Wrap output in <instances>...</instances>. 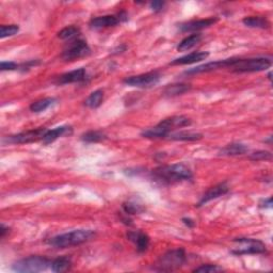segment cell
Segmentation results:
<instances>
[{"instance_id": "obj_1", "label": "cell", "mask_w": 273, "mask_h": 273, "mask_svg": "<svg viewBox=\"0 0 273 273\" xmlns=\"http://www.w3.org/2000/svg\"><path fill=\"white\" fill-rule=\"evenodd\" d=\"M193 173L191 169L183 163L161 166L152 171V179L161 185H172L182 181L191 180Z\"/></svg>"}, {"instance_id": "obj_2", "label": "cell", "mask_w": 273, "mask_h": 273, "mask_svg": "<svg viewBox=\"0 0 273 273\" xmlns=\"http://www.w3.org/2000/svg\"><path fill=\"white\" fill-rule=\"evenodd\" d=\"M96 237V233L92 229H77L70 233L61 234L48 239V243L56 249H67L84 244Z\"/></svg>"}, {"instance_id": "obj_3", "label": "cell", "mask_w": 273, "mask_h": 273, "mask_svg": "<svg viewBox=\"0 0 273 273\" xmlns=\"http://www.w3.org/2000/svg\"><path fill=\"white\" fill-rule=\"evenodd\" d=\"M186 261L187 255L185 250L182 248L170 250L160 256V258L154 266V269L156 271L163 272L173 271L177 268H181L182 266L186 263Z\"/></svg>"}, {"instance_id": "obj_4", "label": "cell", "mask_w": 273, "mask_h": 273, "mask_svg": "<svg viewBox=\"0 0 273 273\" xmlns=\"http://www.w3.org/2000/svg\"><path fill=\"white\" fill-rule=\"evenodd\" d=\"M51 262V259L45 256L33 255L15 262L12 265V269L19 273H36L50 268Z\"/></svg>"}, {"instance_id": "obj_5", "label": "cell", "mask_w": 273, "mask_h": 273, "mask_svg": "<svg viewBox=\"0 0 273 273\" xmlns=\"http://www.w3.org/2000/svg\"><path fill=\"white\" fill-rule=\"evenodd\" d=\"M271 66V59L266 57L240 59L237 58L231 71L235 73H255L263 72Z\"/></svg>"}, {"instance_id": "obj_6", "label": "cell", "mask_w": 273, "mask_h": 273, "mask_svg": "<svg viewBox=\"0 0 273 273\" xmlns=\"http://www.w3.org/2000/svg\"><path fill=\"white\" fill-rule=\"evenodd\" d=\"M236 247L230 252L235 255H252L265 254L267 252L266 244L257 239L253 238H236L234 239Z\"/></svg>"}, {"instance_id": "obj_7", "label": "cell", "mask_w": 273, "mask_h": 273, "mask_svg": "<svg viewBox=\"0 0 273 273\" xmlns=\"http://www.w3.org/2000/svg\"><path fill=\"white\" fill-rule=\"evenodd\" d=\"M46 132L47 129L45 127H40L37 129H32V131L8 136L3 139V142L9 143V144H27V143L42 141Z\"/></svg>"}, {"instance_id": "obj_8", "label": "cell", "mask_w": 273, "mask_h": 273, "mask_svg": "<svg viewBox=\"0 0 273 273\" xmlns=\"http://www.w3.org/2000/svg\"><path fill=\"white\" fill-rule=\"evenodd\" d=\"M90 47H89L85 40L75 39L71 43H68L66 48L61 54V58L64 61H75L88 56V54H90Z\"/></svg>"}, {"instance_id": "obj_9", "label": "cell", "mask_w": 273, "mask_h": 273, "mask_svg": "<svg viewBox=\"0 0 273 273\" xmlns=\"http://www.w3.org/2000/svg\"><path fill=\"white\" fill-rule=\"evenodd\" d=\"M161 79L159 72H148L144 74L136 75V76H129L123 80L126 86L135 88H151L156 86Z\"/></svg>"}, {"instance_id": "obj_10", "label": "cell", "mask_w": 273, "mask_h": 273, "mask_svg": "<svg viewBox=\"0 0 273 273\" xmlns=\"http://www.w3.org/2000/svg\"><path fill=\"white\" fill-rule=\"evenodd\" d=\"M236 59L237 58H230V59H225V60L214 61V62H209L206 64L190 68V70L186 71V74L195 75V74L208 73V72H213V71H217V70H221V68H230L234 65Z\"/></svg>"}, {"instance_id": "obj_11", "label": "cell", "mask_w": 273, "mask_h": 273, "mask_svg": "<svg viewBox=\"0 0 273 273\" xmlns=\"http://www.w3.org/2000/svg\"><path fill=\"white\" fill-rule=\"evenodd\" d=\"M218 22L217 17H208L205 19H197V20H190V22L182 23L179 25V28L182 32H191V31H199L205 28L214 26Z\"/></svg>"}, {"instance_id": "obj_12", "label": "cell", "mask_w": 273, "mask_h": 273, "mask_svg": "<svg viewBox=\"0 0 273 273\" xmlns=\"http://www.w3.org/2000/svg\"><path fill=\"white\" fill-rule=\"evenodd\" d=\"M229 192V187L228 186L227 182H221L219 185L215 187H211L209 190H207L205 194L201 197V200L197 203V206H203L206 203L216 200L218 197L223 196Z\"/></svg>"}, {"instance_id": "obj_13", "label": "cell", "mask_w": 273, "mask_h": 273, "mask_svg": "<svg viewBox=\"0 0 273 273\" xmlns=\"http://www.w3.org/2000/svg\"><path fill=\"white\" fill-rule=\"evenodd\" d=\"M126 237L129 241L135 243L136 251H138L139 253H144V252L148 249L149 243H151V239H149L148 235L143 233L141 230L128 231Z\"/></svg>"}, {"instance_id": "obj_14", "label": "cell", "mask_w": 273, "mask_h": 273, "mask_svg": "<svg viewBox=\"0 0 273 273\" xmlns=\"http://www.w3.org/2000/svg\"><path fill=\"white\" fill-rule=\"evenodd\" d=\"M72 134H73V127L70 125H62L53 129H47V132L42 139V142L43 144L48 145L50 143H53L54 141L61 138V136H70Z\"/></svg>"}, {"instance_id": "obj_15", "label": "cell", "mask_w": 273, "mask_h": 273, "mask_svg": "<svg viewBox=\"0 0 273 273\" xmlns=\"http://www.w3.org/2000/svg\"><path fill=\"white\" fill-rule=\"evenodd\" d=\"M86 77H87L86 70L84 67H80V68H77V70H74L61 75L57 80V84L68 85V84L81 83V81L86 80Z\"/></svg>"}, {"instance_id": "obj_16", "label": "cell", "mask_w": 273, "mask_h": 273, "mask_svg": "<svg viewBox=\"0 0 273 273\" xmlns=\"http://www.w3.org/2000/svg\"><path fill=\"white\" fill-rule=\"evenodd\" d=\"M120 24V19L118 15H104L94 17L90 20L89 26L92 29H102L109 28V27H114Z\"/></svg>"}, {"instance_id": "obj_17", "label": "cell", "mask_w": 273, "mask_h": 273, "mask_svg": "<svg viewBox=\"0 0 273 273\" xmlns=\"http://www.w3.org/2000/svg\"><path fill=\"white\" fill-rule=\"evenodd\" d=\"M209 57V53L206 51H197L189 53L187 56H183L181 58H177L173 60L170 64L171 65H189L194 64L197 62H202V61L206 60Z\"/></svg>"}, {"instance_id": "obj_18", "label": "cell", "mask_w": 273, "mask_h": 273, "mask_svg": "<svg viewBox=\"0 0 273 273\" xmlns=\"http://www.w3.org/2000/svg\"><path fill=\"white\" fill-rule=\"evenodd\" d=\"M160 123L163 126L167 127L171 133H172V131H174V129L190 126L192 124V121H191L189 118L185 117V115H174V117L162 120Z\"/></svg>"}, {"instance_id": "obj_19", "label": "cell", "mask_w": 273, "mask_h": 273, "mask_svg": "<svg viewBox=\"0 0 273 273\" xmlns=\"http://www.w3.org/2000/svg\"><path fill=\"white\" fill-rule=\"evenodd\" d=\"M249 152V147L242 144V143H230L227 146H224L219 151L220 156H240L243 154H247Z\"/></svg>"}, {"instance_id": "obj_20", "label": "cell", "mask_w": 273, "mask_h": 273, "mask_svg": "<svg viewBox=\"0 0 273 273\" xmlns=\"http://www.w3.org/2000/svg\"><path fill=\"white\" fill-rule=\"evenodd\" d=\"M203 138V135L200 133L195 132H187V131H182L177 133H171L167 139L172 140V141H199Z\"/></svg>"}, {"instance_id": "obj_21", "label": "cell", "mask_w": 273, "mask_h": 273, "mask_svg": "<svg viewBox=\"0 0 273 273\" xmlns=\"http://www.w3.org/2000/svg\"><path fill=\"white\" fill-rule=\"evenodd\" d=\"M190 89H191V86L188 84H182V83L172 84L165 88V90H163V95L168 97L180 96V95L189 92Z\"/></svg>"}, {"instance_id": "obj_22", "label": "cell", "mask_w": 273, "mask_h": 273, "mask_svg": "<svg viewBox=\"0 0 273 273\" xmlns=\"http://www.w3.org/2000/svg\"><path fill=\"white\" fill-rule=\"evenodd\" d=\"M202 40V34L201 33H193L191 34V36L187 37L183 39L182 41H181V43L177 45V51L180 52H183V51H188L191 48H193V47L199 44Z\"/></svg>"}, {"instance_id": "obj_23", "label": "cell", "mask_w": 273, "mask_h": 273, "mask_svg": "<svg viewBox=\"0 0 273 273\" xmlns=\"http://www.w3.org/2000/svg\"><path fill=\"white\" fill-rule=\"evenodd\" d=\"M242 23L249 27V28H257V29H267L269 28V20L263 16H249L244 17Z\"/></svg>"}, {"instance_id": "obj_24", "label": "cell", "mask_w": 273, "mask_h": 273, "mask_svg": "<svg viewBox=\"0 0 273 273\" xmlns=\"http://www.w3.org/2000/svg\"><path fill=\"white\" fill-rule=\"evenodd\" d=\"M54 102H56V98H53V97L42 98V99L33 101L30 105L29 109H30V111L33 113H40V112H43V111L47 110V109H48L50 106H52Z\"/></svg>"}, {"instance_id": "obj_25", "label": "cell", "mask_w": 273, "mask_h": 273, "mask_svg": "<svg viewBox=\"0 0 273 273\" xmlns=\"http://www.w3.org/2000/svg\"><path fill=\"white\" fill-rule=\"evenodd\" d=\"M102 100H104V90L98 89L89 95V97L85 100V105L88 108L96 109L102 104Z\"/></svg>"}, {"instance_id": "obj_26", "label": "cell", "mask_w": 273, "mask_h": 273, "mask_svg": "<svg viewBox=\"0 0 273 273\" xmlns=\"http://www.w3.org/2000/svg\"><path fill=\"white\" fill-rule=\"evenodd\" d=\"M107 139V136L99 131H89L80 136V140L85 143H99Z\"/></svg>"}, {"instance_id": "obj_27", "label": "cell", "mask_w": 273, "mask_h": 273, "mask_svg": "<svg viewBox=\"0 0 273 273\" xmlns=\"http://www.w3.org/2000/svg\"><path fill=\"white\" fill-rule=\"evenodd\" d=\"M72 261L68 257H58L56 259H52L50 269L53 272H65L71 268Z\"/></svg>"}, {"instance_id": "obj_28", "label": "cell", "mask_w": 273, "mask_h": 273, "mask_svg": "<svg viewBox=\"0 0 273 273\" xmlns=\"http://www.w3.org/2000/svg\"><path fill=\"white\" fill-rule=\"evenodd\" d=\"M122 208L125 211V214L128 216L139 215L145 210V207L143 206L142 204H139V203L134 202V201H128V202L123 203Z\"/></svg>"}, {"instance_id": "obj_29", "label": "cell", "mask_w": 273, "mask_h": 273, "mask_svg": "<svg viewBox=\"0 0 273 273\" xmlns=\"http://www.w3.org/2000/svg\"><path fill=\"white\" fill-rule=\"evenodd\" d=\"M80 33V29L76 26H67L58 32V38L61 40H73Z\"/></svg>"}, {"instance_id": "obj_30", "label": "cell", "mask_w": 273, "mask_h": 273, "mask_svg": "<svg viewBox=\"0 0 273 273\" xmlns=\"http://www.w3.org/2000/svg\"><path fill=\"white\" fill-rule=\"evenodd\" d=\"M19 31L18 25H2L0 27V38L5 39L13 37Z\"/></svg>"}, {"instance_id": "obj_31", "label": "cell", "mask_w": 273, "mask_h": 273, "mask_svg": "<svg viewBox=\"0 0 273 273\" xmlns=\"http://www.w3.org/2000/svg\"><path fill=\"white\" fill-rule=\"evenodd\" d=\"M223 271V268L220 267L218 265H213V264H206V265H202L200 267H197L193 269V272L197 273H216V272H221Z\"/></svg>"}, {"instance_id": "obj_32", "label": "cell", "mask_w": 273, "mask_h": 273, "mask_svg": "<svg viewBox=\"0 0 273 273\" xmlns=\"http://www.w3.org/2000/svg\"><path fill=\"white\" fill-rule=\"evenodd\" d=\"M250 160L252 161H264V160H270L272 158V155L268 151H257L249 156Z\"/></svg>"}, {"instance_id": "obj_33", "label": "cell", "mask_w": 273, "mask_h": 273, "mask_svg": "<svg viewBox=\"0 0 273 273\" xmlns=\"http://www.w3.org/2000/svg\"><path fill=\"white\" fill-rule=\"evenodd\" d=\"M0 70L1 71H16L19 70V64L15 62H5L2 61L1 64H0Z\"/></svg>"}, {"instance_id": "obj_34", "label": "cell", "mask_w": 273, "mask_h": 273, "mask_svg": "<svg viewBox=\"0 0 273 273\" xmlns=\"http://www.w3.org/2000/svg\"><path fill=\"white\" fill-rule=\"evenodd\" d=\"M151 9L152 11H154L155 13H159L163 10V8H165V5H166V2H163V1H153L151 2Z\"/></svg>"}, {"instance_id": "obj_35", "label": "cell", "mask_w": 273, "mask_h": 273, "mask_svg": "<svg viewBox=\"0 0 273 273\" xmlns=\"http://www.w3.org/2000/svg\"><path fill=\"white\" fill-rule=\"evenodd\" d=\"M259 207L261 208H272V197H268L259 202Z\"/></svg>"}, {"instance_id": "obj_36", "label": "cell", "mask_w": 273, "mask_h": 273, "mask_svg": "<svg viewBox=\"0 0 273 273\" xmlns=\"http://www.w3.org/2000/svg\"><path fill=\"white\" fill-rule=\"evenodd\" d=\"M182 221L185 223L189 228H193L195 227V221L191 219V218H182Z\"/></svg>"}, {"instance_id": "obj_37", "label": "cell", "mask_w": 273, "mask_h": 273, "mask_svg": "<svg viewBox=\"0 0 273 273\" xmlns=\"http://www.w3.org/2000/svg\"><path fill=\"white\" fill-rule=\"evenodd\" d=\"M9 233H10V228L5 227V225L2 223L1 228H0V237H1V239H3L6 236V234Z\"/></svg>"}, {"instance_id": "obj_38", "label": "cell", "mask_w": 273, "mask_h": 273, "mask_svg": "<svg viewBox=\"0 0 273 273\" xmlns=\"http://www.w3.org/2000/svg\"><path fill=\"white\" fill-rule=\"evenodd\" d=\"M271 74H272L271 72H269V73H268V79H269L270 81H271Z\"/></svg>"}]
</instances>
